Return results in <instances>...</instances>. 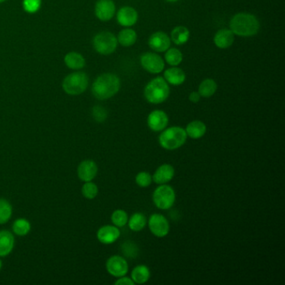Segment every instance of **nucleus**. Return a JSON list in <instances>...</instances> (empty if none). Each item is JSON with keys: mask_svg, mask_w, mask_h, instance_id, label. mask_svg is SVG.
Masks as SVG:
<instances>
[{"mask_svg": "<svg viewBox=\"0 0 285 285\" xmlns=\"http://www.w3.org/2000/svg\"><path fill=\"white\" fill-rule=\"evenodd\" d=\"M229 27L232 33L238 36L252 37L257 34L260 24L254 14L238 13L230 20Z\"/></svg>", "mask_w": 285, "mask_h": 285, "instance_id": "f257e3e1", "label": "nucleus"}, {"mask_svg": "<svg viewBox=\"0 0 285 285\" xmlns=\"http://www.w3.org/2000/svg\"><path fill=\"white\" fill-rule=\"evenodd\" d=\"M120 87V78L115 74L106 73L99 76L93 83L92 94L95 98L104 101L114 96Z\"/></svg>", "mask_w": 285, "mask_h": 285, "instance_id": "f03ea898", "label": "nucleus"}, {"mask_svg": "<svg viewBox=\"0 0 285 285\" xmlns=\"http://www.w3.org/2000/svg\"><path fill=\"white\" fill-rule=\"evenodd\" d=\"M170 88L165 79L162 77L151 80L144 89V95L149 103L161 104L168 100Z\"/></svg>", "mask_w": 285, "mask_h": 285, "instance_id": "7ed1b4c3", "label": "nucleus"}, {"mask_svg": "<svg viewBox=\"0 0 285 285\" xmlns=\"http://www.w3.org/2000/svg\"><path fill=\"white\" fill-rule=\"evenodd\" d=\"M187 133L184 129L178 126H172L163 130L160 135V145L166 150H176L184 145L187 141Z\"/></svg>", "mask_w": 285, "mask_h": 285, "instance_id": "20e7f679", "label": "nucleus"}, {"mask_svg": "<svg viewBox=\"0 0 285 285\" xmlns=\"http://www.w3.org/2000/svg\"><path fill=\"white\" fill-rule=\"evenodd\" d=\"M89 78L84 72H75L66 76L63 81V89L68 95H78L86 91Z\"/></svg>", "mask_w": 285, "mask_h": 285, "instance_id": "39448f33", "label": "nucleus"}, {"mask_svg": "<svg viewBox=\"0 0 285 285\" xmlns=\"http://www.w3.org/2000/svg\"><path fill=\"white\" fill-rule=\"evenodd\" d=\"M117 38L111 32L104 31L95 35L93 39V45L95 51L103 56L114 53L117 48Z\"/></svg>", "mask_w": 285, "mask_h": 285, "instance_id": "423d86ee", "label": "nucleus"}, {"mask_svg": "<svg viewBox=\"0 0 285 285\" xmlns=\"http://www.w3.org/2000/svg\"><path fill=\"white\" fill-rule=\"evenodd\" d=\"M152 199L156 207L159 209H169L175 202L176 193L172 187L168 185L162 184L154 191Z\"/></svg>", "mask_w": 285, "mask_h": 285, "instance_id": "0eeeda50", "label": "nucleus"}, {"mask_svg": "<svg viewBox=\"0 0 285 285\" xmlns=\"http://www.w3.org/2000/svg\"><path fill=\"white\" fill-rule=\"evenodd\" d=\"M141 64L144 70L151 74H159L165 68V63L162 57L151 52H146L142 55Z\"/></svg>", "mask_w": 285, "mask_h": 285, "instance_id": "6e6552de", "label": "nucleus"}, {"mask_svg": "<svg viewBox=\"0 0 285 285\" xmlns=\"http://www.w3.org/2000/svg\"><path fill=\"white\" fill-rule=\"evenodd\" d=\"M149 228L152 234L158 238H163L168 234L170 230V225L168 219L158 213H155L149 218Z\"/></svg>", "mask_w": 285, "mask_h": 285, "instance_id": "1a4fd4ad", "label": "nucleus"}, {"mask_svg": "<svg viewBox=\"0 0 285 285\" xmlns=\"http://www.w3.org/2000/svg\"><path fill=\"white\" fill-rule=\"evenodd\" d=\"M107 270L112 276L120 278L127 274L129 267L127 261L124 257L114 255L109 257L107 262Z\"/></svg>", "mask_w": 285, "mask_h": 285, "instance_id": "9d476101", "label": "nucleus"}, {"mask_svg": "<svg viewBox=\"0 0 285 285\" xmlns=\"http://www.w3.org/2000/svg\"><path fill=\"white\" fill-rule=\"evenodd\" d=\"M168 121L169 119L167 113L161 110H156L151 112L147 117V125L149 128L153 132H162L163 130H165L166 127L168 126Z\"/></svg>", "mask_w": 285, "mask_h": 285, "instance_id": "9b49d317", "label": "nucleus"}, {"mask_svg": "<svg viewBox=\"0 0 285 285\" xmlns=\"http://www.w3.org/2000/svg\"><path fill=\"white\" fill-rule=\"evenodd\" d=\"M115 12V5L112 0H99L95 4V15L101 21L112 20Z\"/></svg>", "mask_w": 285, "mask_h": 285, "instance_id": "f8f14e48", "label": "nucleus"}, {"mask_svg": "<svg viewBox=\"0 0 285 285\" xmlns=\"http://www.w3.org/2000/svg\"><path fill=\"white\" fill-rule=\"evenodd\" d=\"M170 37L164 32H156L151 34L149 38V46L151 50L157 51V52H165L168 51L171 46Z\"/></svg>", "mask_w": 285, "mask_h": 285, "instance_id": "ddd939ff", "label": "nucleus"}, {"mask_svg": "<svg viewBox=\"0 0 285 285\" xmlns=\"http://www.w3.org/2000/svg\"><path fill=\"white\" fill-rule=\"evenodd\" d=\"M116 19L120 26L124 27H132L137 24L138 20V13L134 8L130 6H125L119 9Z\"/></svg>", "mask_w": 285, "mask_h": 285, "instance_id": "4468645a", "label": "nucleus"}, {"mask_svg": "<svg viewBox=\"0 0 285 285\" xmlns=\"http://www.w3.org/2000/svg\"><path fill=\"white\" fill-rule=\"evenodd\" d=\"M98 171V168L95 162L91 160H86L79 165L78 176L83 182H91L95 178Z\"/></svg>", "mask_w": 285, "mask_h": 285, "instance_id": "2eb2a0df", "label": "nucleus"}, {"mask_svg": "<svg viewBox=\"0 0 285 285\" xmlns=\"http://www.w3.org/2000/svg\"><path fill=\"white\" fill-rule=\"evenodd\" d=\"M120 230L116 226L107 225L102 227L97 232V238L101 243L104 244H112L115 243L120 237Z\"/></svg>", "mask_w": 285, "mask_h": 285, "instance_id": "dca6fc26", "label": "nucleus"}, {"mask_svg": "<svg viewBox=\"0 0 285 285\" xmlns=\"http://www.w3.org/2000/svg\"><path fill=\"white\" fill-rule=\"evenodd\" d=\"M174 174H175V170L172 166L170 164H163L160 166L155 171L152 176V180L157 184H166L173 178Z\"/></svg>", "mask_w": 285, "mask_h": 285, "instance_id": "f3484780", "label": "nucleus"}, {"mask_svg": "<svg viewBox=\"0 0 285 285\" xmlns=\"http://www.w3.org/2000/svg\"><path fill=\"white\" fill-rule=\"evenodd\" d=\"M213 41L219 49H228L234 42V34L231 29L222 28L216 33Z\"/></svg>", "mask_w": 285, "mask_h": 285, "instance_id": "a211bd4d", "label": "nucleus"}, {"mask_svg": "<svg viewBox=\"0 0 285 285\" xmlns=\"http://www.w3.org/2000/svg\"><path fill=\"white\" fill-rule=\"evenodd\" d=\"M14 238L11 232L6 230L0 231V257H5L14 249Z\"/></svg>", "mask_w": 285, "mask_h": 285, "instance_id": "6ab92c4d", "label": "nucleus"}, {"mask_svg": "<svg viewBox=\"0 0 285 285\" xmlns=\"http://www.w3.org/2000/svg\"><path fill=\"white\" fill-rule=\"evenodd\" d=\"M164 78L169 84L172 86H180L183 84L186 81V75L184 71L180 68L173 66L165 70Z\"/></svg>", "mask_w": 285, "mask_h": 285, "instance_id": "aec40b11", "label": "nucleus"}, {"mask_svg": "<svg viewBox=\"0 0 285 285\" xmlns=\"http://www.w3.org/2000/svg\"><path fill=\"white\" fill-rule=\"evenodd\" d=\"M187 136L193 139H199L204 136L207 132V126L201 120H193L186 127Z\"/></svg>", "mask_w": 285, "mask_h": 285, "instance_id": "412c9836", "label": "nucleus"}, {"mask_svg": "<svg viewBox=\"0 0 285 285\" xmlns=\"http://www.w3.org/2000/svg\"><path fill=\"white\" fill-rule=\"evenodd\" d=\"M190 38V31L185 26H176L171 32V40L177 45L186 44Z\"/></svg>", "mask_w": 285, "mask_h": 285, "instance_id": "4be33fe9", "label": "nucleus"}, {"mask_svg": "<svg viewBox=\"0 0 285 285\" xmlns=\"http://www.w3.org/2000/svg\"><path fill=\"white\" fill-rule=\"evenodd\" d=\"M151 276L150 269L145 265H138L132 272V280L135 284L142 285L148 281Z\"/></svg>", "mask_w": 285, "mask_h": 285, "instance_id": "5701e85b", "label": "nucleus"}, {"mask_svg": "<svg viewBox=\"0 0 285 285\" xmlns=\"http://www.w3.org/2000/svg\"><path fill=\"white\" fill-rule=\"evenodd\" d=\"M137 39V32L132 28H124L118 34L117 41L124 47L132 46Z\"/></svg>", "mask_w": 285, "mask_h": 285, "instance_id": "b1692460", "label": "nucleus"}, {"mask_svg": "<svg viewBox=\"0 0 285 285\" xmlns=\"http://www.w3.org/2000/svg\"><path fill=\"white\" fill-rule=\"evenodd\" d=\"M64 62L68 67L72 70H80L84 67L86 60L81 54L70 52L64 57Z\"/></svg>", "mask_w": 285, "mask_h": 285, "instance_id": "393cba45", "label": "nucleus"}, {"mask_svg": "<svg viewBox=\"0 0 285 285\" xmlns=\"http://www.w3.org/2000/svg\"><path fill=\"white\" fill-rule=\"evenodd\" d=\"M217 89H218V85L214 80L206 79L204 81H201V84L199 86V95L205 98H209L215 94Z\"/></svg>", "mask_w": 285, "mask_h": 285, "instance_id": "a878e982", "label": "nucleus"}, {"mask_svg": "<svg viewBox=\"0 0 285 285\" xmlns=\"http://www.w3.org/2000/svg\"><path fill=\"white\" fill-rule=\"evenodd\" d=\"M145 224L146 219L145 215L141 213H134L128 220L129 228L134 232L142 231L145 228Z\"/></svg>", "mask_w": 285, "mask_h": 285, "instance_id": "bb28decb", "label": "nucleus"}, {"mask_svg": "<svg viewBox=\"0 0 285 285\" xmlns=\"http://www.w3.org/2000/svg\"><path fill=\"white\" fill-rule=\"evenodd\" d=\"M183 59L182 53L176 48H169L165 54V59L168 64L171 66H177Z\"/></svg>", "mask_w": 285, "mask_h": 285, "instance_id": "cd10ccee", "label": "nucleus"}, {"mask_svg": "<svg viewBox=\"0 0 285 285\" xmlns=\"http://www.w3.org/2000/svg\"><path fill=\"white\" fill-rule=\"evenodd\" d=\"M29 222L25 218H19L13 224V232L18 236H25L30 231Z\"/></svg>", "mask_w": 285, "mask_h": 285, "instance_id": "c85d7f7f", "label": "nucleus"}, {"mask_svg": "<svg viewBox=\"0 0 285 285\" xmlns=\"http://www.w3.org/2000/svg\"><path fill=\"white\" fill-rule=\"evenodd\" d=\"M12 215V206L5 199H0V224H6Z\"/></svg>", "mask_w": 285, "mask_h": 285, "instance_id": "c756f323", "label": "nucleus"}, {"mask_svg": "<svg viewBox=\"0 0 285 285\" xmlns=\"http://www.w3.org/2000/svg\"><path fill=\"white\" fill-rule=\"evenodd\" d=\"M112 221L117 228H122L128 222V215L124 210H115V212L112 213Z\"/></svg>", "mask_w": 285, "mask_h": 285, "instance_id": "7c9ffc66", "label": "nucleus"}, {"mask_svg": "<svg viewBox=\"0 0 285 285\" xmlns=\"http://www.w3.org/2000/svg\"><path fill=\"white\" fill-rule=\"evenodd\" d=\"M82 194L87 199H94L98 194V187L91 182H86L82 187Z\"/></svg>", "mask_w": 285, "mask_h": 285, "instance_id": "2f4dec72", "label": "nucleus"}, {"mask_svg": "<svg viewBox=\"0 0 285 285\" xmlns=\"http://www.w3.org/2000/svg\"><path fill=\"white\" fill-rule=\"evenodd\" d=\"M152 182V176L151 174L145 171H142L136 176V183L141 187H147Z\"/></svg>", "mask_w": 285, "mask_h": 285, "instance_id": "473e14b6", "label": "nucleus"}, {"mask_svg": "<svg viewBox=\"0 0 285 285\" xmlns=\"http://www.w3.org/2000/svg\"><path fill=\"white\" fill-rule=\"evenodd\" d=\"M41 5V0H24V9L28 13H35L39 10Z\"/></svg>", "mask_w": 285, "mask_h": 285, "instance_id": "72a5a7b5", "label": "nucleus"}, {"mask_svg": "<svg viewBox=\"0 0 285 285\" xmlns=\"http://www.w3.org/2000/svg\"><path fill=\"white\" fill-rule=\"evenodd\" d=\"M122 251L124 255H126L127 257H135L137 256L138 249L134 243L126 242L122 245Z\"/></svg>", "mask_w": 285, "mask_h": 285, "instance_id": "f704fd0d", "label": "nucleus"}, {"mask_svg": "<svg viewBox=\"0 0 285 285\" xmlns=\"http://www.w3.org/2000/svg\"><path fill=\"white\" fill-rule=\"evenodd\" d=\"M93 117L96 121L98 122H102L106 120L107 117V112L106 110L104 109L103 107H95L93 108L92 111Z\"/></svg>", "mask_w": 285, "mask_h": 285, "instance_id": "c9c22d12", "label": "nucleus"}, {"mask_svg": "<svg viewBox=\"0 0 285 285\" xmlns=\"http://www.w3.org/2000/svg\"><path fill=\"white\" fill-rule=\"evenodd\" d=\"M115 285H134L135 283L133 280L127 277H120V279L116 280L115 282Z\"/></svg>", "mask_w": 285, "mask_h": 285, "instance_id": "e433bc0d", "label": "nucleus"}, {"mask_svg": "<svg viewBox=\"0 0 285 285\" xmlns=\"http://www.w3.org/2000/svg\"><path fill=\"white\" fill-rule=\"evenodd\" d=\"M200 98H201V95H199V93L197 91H193L189 95V101L193 103H198L200 101Z\"/></svg>", "mask_w": 285, "mask_h": 285, "instance_id": "4c0bfd02", "label": "nucleus"}, {"mask_svg": "<svg viewBox=\"0 0 285 285\" xmlns=\"http://www.w3.org/2000/svg\"><path fill=\"white\" fill-rule=\"evenodd\" d=\"M166 1H168V2H170V3H175V2H177L178 0H166Z\"/></svg>", "mask_w": 285, "mask_h": 285, "instance_id": "58836bf2", "label": "nucleus"}, {"mask_svg": "<svg viewBox=\"0 0 285 285\" xmlns=\"http://www.w3.org/2000/svg\"><path fill=\"white\" fill-rule=\"evenodd\" d=\"M1 267H2V262H1V260H0V269H1Z\"/></svg>", "mask_w": 285, "mask_h": 285, "instance_id": "ea45409f", "label": "nucleus"}, {"mask_svg": "<svg viewBox=\"0 0 285 285\" xmlns=\"http://www.w3.org/2000/svg\"><path fill=\"white\" fill-rule=\"evenodd\" d=\"M4 1H5V0H0V3H3Z\"/></svg>", "mask_w": 285, "mask_h": 285, "instance_id": "a19ab883", "label": "nucleus"}]
</instances>
